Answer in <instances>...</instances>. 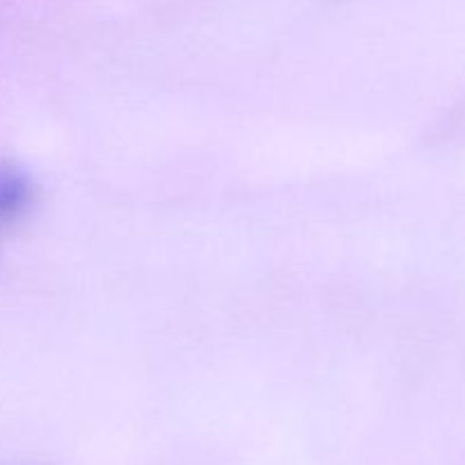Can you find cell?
Instances as JSON below:
<instances>
[{
	"label": "cell",
	"mask_w": 465,
	"mask_h": 465,
	"mask_svg": "<svg viewBox=\"0 0 465 465\" xmlns=\"http://www.w3.org/2000/svg\"><path fill=\"white\" fill-rule=\"evenodd\" d=\"M35 182L16 163L0 162V227L16 223L35 203Z\"/></svg>",
	"instance_id": "6da1fadb"
}]
</instances>
